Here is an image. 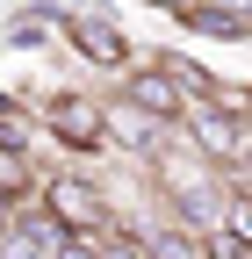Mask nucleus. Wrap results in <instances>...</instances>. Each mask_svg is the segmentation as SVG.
<instances>
[{
    "instance_id": "nucleus-1",
    "label": "nucleus",
    "mask_w": 252,
    "mask_h": 259,
    "mask_svg": "<svg viewBox=\"0 0 252 259\" xmlns=\"http://www.w3.org/2000/svg\"><path fill=\"white\" fill-rule=\"evenodd\" d=\"M44 209L65 223L72 238H94V231H108V194L94 187L87 173H58L51 187H44Z\"/></svg>"
},
{
    "instance_id": "nucleus-2",
    "label": "nucleus",
    "mask_w": 252,
    "mask_h": 259,
    "mask_svg": "<svg viewBox=\"0 0 252 259\" xmlns=\"http://www.w3.org/2000/svg\"><path fill=\"white\" fill-rule=\"evenodd\" d=\"M180 130L195 137V151H202V158H216V166H231V158L245 151V122H238L231 108H216V101H187Z\"/></svg>"
},
{
    "instance_id": "nucleus-3",
    "label": "nucleus",
    "mask_w": 252,
    "mask_h": 259,
    "mask_svg": "<svg viewBox=\"0 0 252 259\" xmlns=\"http://www.w3.org/2000/svg\"><path fill=\"white\" fill-rule=\"evenodd\" d=\"M65 44L94 65V72H130V36H122L115 22H101V15H72L65 22Z\"/></svg>"
},
{
    "instance_id": "nucleus-4",
    "label": "nucleus",
    "mask_w": 252,
    "mask_h": 259,
    "mask_svg": "<svg viewBox=\"0 0 252 259\" xmlns=\"http://www.w3.org/2000/svg\"><path fill=\"white\" fill-rule=\"evenodd\" d=\"M122 101L144 108L151 122H180V115H187V94L173 87L166 65H130V72H122Z\"/></svg>"
},
{
    "instance_id": "nucleus-5",
    "label": "nucleus",
    "mask_w": 252,
    "mask_h": 259,
    "mask_svg": "<svg viewBox=\"0 0 252 259\" xmlns=\"http://www.w3.org/2000/svg\"><path fill=\"white\" fill-rule=\"evenodd\" d=\"M44 122H51V137L72 144V151H101L108 144V108L79 101V94H58V101L44 108Z\"/></svg>"
},
{
    "instance_id": "nucleus-6",
    "label": "nucleus",
    "mask_w": 252,
    "mask_h": 259,
    "mask_svg": "<svg viewBox=\"0 0 252 259\" xmlns=\"http://www.w3.org/2000/svg\"><path fill=\"white\" fill-rule=\"evenodd\" d=\"M65 238L72 231L51 209H29V216H8V223H0V259H58Z\"/></svg>"
},
{
    "instance_id": "nucleus-7",
    "label": "nucleus",
    "mask_w": 252,
    "mask_h": 259,
    "mask_svg": "<svg viewBox=\"0 0 252 259\" xmlns=\"http://www.w3.org/2000/svg\"><path fill=\"white\" fill-rule=\"evenodd\" d=\"M108 137H115V144H130V151H151V144H159V122H151L144 108L122 101V108H108Z\"/></svg>"
},
{
    "instance_id": "nucleus-8",
    "label": "nucleus",
    "mask_w": 252,
    "mask_h": 259,
    "mask_svg": "<svg viewBox=\"0 0 252 259\" xmlns=\"http://www.w3.org/2000/svg\"><path fill=\"white\" fill-rule=\"evenodd\" d=\"M144 252H151V259H202L195 238H187V223H159V231L144 238Z\"/></svg>"
},
{
    "instance_id": "nucleus-9",
    "label": "nucleus",
    "mask_w": 252,
    "mask_h": 259,
    "mask_svg": "<svg viewBox=\"0 0 252 259\" xmlns=\"http://www.w3.org/2000/svg\"><path fill=\"white\" fill-rule=\"evenodd\" d=\"M224 231L238 245H252V194H231V202H224Z\"/></svg>"
},
{
    "instance_id": "nucleus-10",
    "label": "nucleus",
    "mask_w": 252,
    "mask_h": 259,
    "mask_svg": "<svg viewBox=\"0 0 252 259\" xmlns=\"http://www.w3.org/2000/svg\"><path fill=\"white\" fill-rule=\"evenodd\" d=\"M101 259H151V252H144V238H108Z\"/></svg>"
},
{
    "instance_id": "nucleus-11",
    "label": "nucleus",
    "mask_w": 252,
    "mask_h": 259,
    "mask_svg": "<svg viewBox=\"0 0 252 259\" xmlns=\"http://www.w3.org/2000/svg\"><path fill=\"white\" fill-rule=\"evenodd\" d=\"M58 259H101V245H94V238H65V245H58Z\"/></svg>"
},
{
    "instance_id": "nucleus-12",
    "label": "nucleus",
    "mask_w": 252,
    "mask_h": 259,
    "mask_svg": "<svg viewBox=\"0 0 252 259\" xmlns=\"http://www.w3.org/2000/svg\"><path fill=\"white\" fill-rule=\"evenodd\" d=\"M8 209H15V187H0V223H8Z\"/></svg>"
},
{
    "instance_id": "nucleus-13",
    "label": "nucleus",
    "mask_w": 252,
    "mask_h": 259,
    "mask_svg": "<svg viewBox=\"0 0 252 259\" xmlns=\"http://www.w3.org/2000/svg\"><path fill=\"white\" fill-rule=\"evenodd\" d=\"M216 8H238V15H252V0H216Z\"/></svg>"
}]
</instances>
